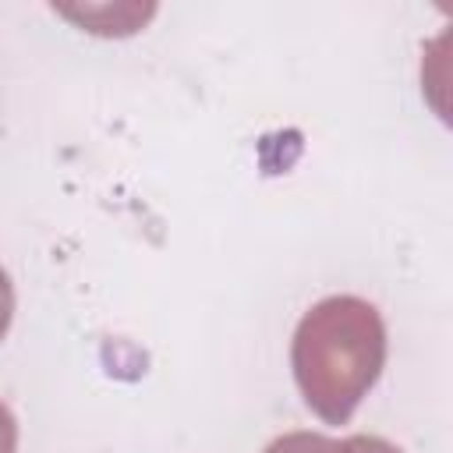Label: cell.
<instances>
[{
    "instance_id": "obj_1",
    "label": "cell",
    "mask_w": 453,
    "mask_h": 453,
    "mask_svg": "<svg viewBox=\"0 0 453 453\" xmlns=\"http://www.w3.org/2000/svg\"><path fill=\"white\" fill-rule=\"evenodd\" d=\"M294 379L304 403L329 425H343L386 365V326L375 304L336 294L297 322Z\"/></svg>"
},
{
    "instance_id": "obj_2",
    "label": "cell",
    "mask_w": 453,
    "mask_h": 453,
    "mask_svg": "<svg viewBox=\"0 0 453 453\" xmlns=\"http://www.w3.org/2000/svg\"><path fill=\"white\" fill-rule=\"evenodd\" d=\"M262 453H403L400 446L379 439V435H347V439H326L319 432H290L273 439Z\"/></svg>"
},
{
    "instance_id": "obj_3",
    "label": "cell",
    "mask_w": 453,
    "mask_h": 453,
    "mask_svg": "<svg viewBox=\"0 0 453 453\" xmlns=\"http://www.w3.org/2000/svg\"><path fill=\"white\" fill-rule=\"evenodd\" d=\"M11 315H14V287H11V276L0 269V340L11 326Z\"/></svg>"
},
{
    "instance_id": "obj_4",
    "label": "cell",
    "mask_w": 453,
    "mask_h": 453,
    "mask_svg": "<svg viewBox=\"0 0 453 453\" xmlns=\"http://www.w3.org/2000/svg\"><path fill=\"white\" fill-rule=\"evenodd\" d=\"M14 446H18V425L7 403L0 400V453H14Z\"/></svg>"
}]
</instances>
